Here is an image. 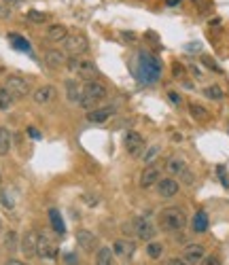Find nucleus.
I'll use <instances>...</instances> for the list:
<instances>
[{"label": "nucleus", "instance_id": "nucleus-1", "mask_svg": "<svg viewBox=\"0 0 229 265\" xmlns=\"http://www.w3.org/2000/svg\"><path fill=\"white\" fill-rule=\"evenodd\" d=\"M161 72H163V64L157 55L151 51H138L134 62V77L138 79V83L153 85V83H157L161 79Z\"/></svg>", "mask_w": 229, "mask_h": 265}, {"label": "nucleus", "instance_id": "nucleus-2", "mask_svg": "<svg viewBox=\"0 0 229 265\" xmlns=\"http://www.w3.org/2000/svg\"><path fill=\"white\" fill-rule=\"evenodd\" d=\"M187 225V214L183 208H176V206H170V208H163L159 212V227L163 231H180L183 227Z\"/></svg>", "mask_w": 229, "mask_h": 265}, {"label": "nucleus", "instance_id": "nucleus-3", "mask_svg": "<svg viewBox=\"0 0 229 265\" xmlns=\"http://www.w3.org/2000/svg\"><path fill=\"white\" fill-rule=\"evenodd\" d=\"M106 98V87L102 85V83L98 81H87L85 85H83V95H81V108H85V111H89V108H93L95 104H98L100 100Z\"/></svg>", "mask_w": 229, "mask_h": 265}, {"label": "nucleus", "instance_id": "nucleus-4", "mask_svg": "<svg viewBox=\"0 0 229 265\" xmlns=\"http://www.w3.org/2000/svg\"><path fill=\"white\" fill-rule=\"evenodd\" d=\"M132 231L136 234V238L144 240V242H151V240L157 236V229H155V225L144 219V216H138V219H134V223H132Z\"/></svg>", "mask_w": 229, "mask_h": 265}, {"label": "nucleus", "instance_id": "nucleus-5", "mask_svg": "<svg viewBox=\"0 0 229 265\" xmlns=\"http://www.w3.org/2000/svg\"><path fill=\"white\" fill-rule=\"evenodd\" d=\"M5 89L13 95V98H26L28 91H30V83L23 79V77H17V75H11L5 83Z\"/></svg>", "mask_w": 229, "mask_h": 265}, {"label": "nucleus", "instance_id": "nucleus-6", "mask_svg": "<svg viewBox=\"0 0 229 265\" xmlns=\"http://www.w3.org/2000/svg\"><path fill=\"white\" fill-rule=\"evenodd\" d=\"M123 144H125V151L132 155V157H142L144 138L138 134V131H127L125 138H123Z\"/></svg>", "mask_w": 229, "mask_h": 265}, {"label": "nucleus", "instance_id": "nucleus-7", "mask_svg": "<svg viewBox=\"0 0 229 265\" xmlns=\"http://www.w3.org/2000/svg\"><path fill=\"white\" fill-rule=\"evenodd\" d=\"M64 47H66V51L70 55H81V53H85L87 51V39L83 34H72V36H66V41H64Z\"/></svg>", "mask_w": 229, "mask_h": 265}, {"label": "nucleus", "instance_id": "nucleus-8", "mask_svg": "<svg viewBox=\"0 0 229 265\" xmlns=\"http://www.w3.org/2000/svg\"><path fill=\"white\" fill-rule=\"evenodd\" d=\"M36 257L41 259H55L57 257V244L49 236H39V248H36Z\"/></svg>", "mask_w": 229, "mask_h": 265}, {"label": "nucleus", "instance_id": "nucleus-9", "mask_svg": "<svg viewBox=\"0 0 229 265\" xmlns=\"http://www.w3.org/2000/svg\"><path fill=\"white\" fill-rule=\"evenodd\" d=\"M134 252H136V244L132 242V240H117L113 244V255L123 259V261H129L134 257Z\"/></svg>", "mask_w": 229, "mask_h": 265}, {"label": "nucleus", "instance_id": "nucleus-10", "mask_svg": "<svg viewBox=\"0 0 229 265\" xmlns=\"http://www.w3.org/2000/svg\"><path fill=\"white\" fill-rule=\"evenodd\" d=\"M204 257H206V250H204L202 244H189L183 248V257L180 259L187 261L189 265H200Z\"/></svg>", "mask_w": 229, "mask_h": 265}, {"label": "nucleus", "instance_id": "nucleus-11", "mask_svg": "<svg viewBox=\"0 0 229 265\" xmlns=\"http://www.w3.org/2000/svg\"><path fill=\"white\" fill-rule=\"evenodd\" d=\"M180 191V185H178V180L174 176H168V178H159V183H157V193L161 197H174L176 193Z\"/></svg>", "mask_w": 229, "mask_h": 265}, {"label": "nucleus", "instance_id": "nucleus-12", "mask_svg": "<svg viewBox=\"0 0 229 265\" xmlns=\"http://www.w3.org/2000/svg\"><path fill=\"white\" fill-rule=\"evenodd\" d=\"M157 183H159V168H157V165H153V163H149V165L142 170L140 187H142V189H149V187L157 185Z\"/></svg>", "mask_w": 229, "mask_h": 265}, {"label": "nucleus", "instance_id": "nucleus-13", "mask_svg": "<svg viewBox=\"0 0 229 265\" xmlns=\"http://www.w3.org/2000/svg\"><path fill=\"white\" fill-rule=\"evenodd\" d=\"M36 248H39V234L28 231L21 238V250L26 257H36Z\"/></svg>", "mask_w": 229, "mask_h": 265}, {"label": "nucleus", "instance_id": "nucleus-14", "mask_svg": "<svg viewBox=\"0 0 229 265\" xmlns=\"http://www.w3.org/2000/svg\"><path fill=\"white\" fill-rule=\"evenodd\" d=\"M115 115V106H104V108H95V111L87 113V121L89 123H104Z\"/></svg>", "mask_w": 229, "mask_h": 265}, {"label": "nucleus", "instance_id": "nucleus-15", "mask_svg": "<svg viewBox=\"0 0 229 265\" xmlns=\"http://www.w3.org/2000/svg\"><path fill=\"white\" fill-rule=\"evenodd\" d=\"M77 242H79V246L85 250V252H93L95 246H98V238H95L91 231H87V229H81L77 234Z\"/></svg>", "mask_w": 229, "mask_h": 265}, {"label": "nucleus", "instance_id": "nucleus-16", "mask_svg": "<svg viewBox=\"0 0 229 265\" xmlns=\"http://www.w3.org/2000/svg\"><path fill=\"white\" fill-rule=\"evenodd\" d=\"M55 95H57V91H55L53 85H43L34 91V102L36 104H49V102L55 100Z\"/></svg>", "mask_w": 229, "mask_h": 265}, {"label": "nucleus", "instance_id": "nucleus-17", "mask_svg": "<svg viewBox=\"0 0 229 265\" xmlns=\"http://www.w3.org/2000/svg\"><path fill=\"white\" fill-rule=\"evenodd\" d=\"M45 62H47V66H49V68H62L68 62V57L62 51H57V49H49L45 53Z\"/></svg>", "mask_w": 229, "mask_h": 265}, {"label": "nucleus", "instance_id": "nucleus-18", "mask_svg": "<svg viewBox=\"0 0 229 265\" xmlns=\"http://www.w3.org/2000/svg\"><path fill=\"white\" fill-rule=\"evenodd\" d=\"M166 170L170 172V176H183L187 172V163L180 157H170L166 161Z\"/></svg>", "mask_w": 229, "mask_h": 265}, {"label": "nucleus", "instance_id": "nucleus-19", "mask_svg": "<svg viewBox=\"0 0 229 265\" xmlns=\"http://www.w3.org/2000/svg\"><path fill=\"white\" fill-rule=\"evenodd\" d=\"M66 28L62 26V23H53V26H49V30H47V41L51 43H62L66 41Z\"/></svg>", "mask_w": 229, "mask_h": 265}, {"label": "nucleus", "instance_id": "nucleus-20", "mask_svg": "<svg viewBox=\"0 0 229 265\" xmlns=\"http://www.w3.org/2000/svg\"><path fill=\"white\" fill-rule=\"evenodd\" d=\"M77 75L81 79H85V81H93L95 75H98V68L93 66V62H89V59H85V62H81L79 70H77Z\"/></svg>", "mask_w": 229, "mask_h": 265}, {"label": "nucleus", "instance_id": "nucleus-21", "mask_svg": "<svg viewBox=\"0 0 229 265\" xmlns=\"http://www.w3.org/2000/svg\"><path fill=\"white\" fill-rule=\"evenodd\" d=\"M191 227H193L195 234H204L208 229V214L204 210H198L195 216H193V221H191Z\"/></svg>", "mask_w": 229, "mask_h": 265}, {"label": "nucleus", "instance_id": "nucleus-22", "mask_svg": "<svg viewBox=\"0 0 229 265\" xmlns=\"http://www.w3.org/2000/svg\"><path fill=\"white\" fill-rule=\"evenodd\" d=\"M9 41H11V45L15 47L17 51H21V53H32V47H30V43L23 39V36H19V34H15V32H9Z\"/></svg>", "mask_w": 229, "mask_h": 265}, {"label": "nucleus", "instance_id": "nucleus-23", "mask_svg": "<svg viewBox=\"0 0 229 265\" xmlns=\"http://www.w3.org/2000/svg\"><path fill=\"white\" fill-rule=\"evenodd\" d=\"M66 95H68V100H70V102L79 104L81 95H83V89H81V85H79L77 81H66Z\"/></svg>", "mask_w": 229, "mask_h": 265}, {"label": "nucleus", "instance_id": "nucleus-24", "mask_svg": "<svg viewBox=\"0 0 229 265\" xmlns=\"http://www.w3.org/2000/svg\"><path fill=\"white\" fill-rule=\"evenodd\" d=\"M49 221H51V227H53V231L55 234H66V225H64V221H62V216H59V212L55 210V208H51L49 210Z\"/></svg>", "mask_w": 229, "mask_h": 265}, {"label": "nucleus", "instance_id": "nucleus-25", "mask_svg": "<svg viewBox=\"0 0 229 265\" xmlns=\"http://www.w3.org/2000/svg\"><path fill=\"white\" fill-rule=\"evenodd\" d=\"M95 265H113V248L102 246L95 255Z\"/></svg>", "mask_w": 229, "mask_h": 265}, {"label": "nucleus", "instance_id": "nucleus-26", "mask_svg": "<svg viewBox=\"0 0 229 265\" xmlns=\"http://www.w3.org/2000/svg\"><path fill=\"white\" fill-rule=\"evenodd\" d=\"M189 113L193 115V119H198V121H206V119L210 117L206 108L200 106V104H195V102H191V104H189Z\"/></svg>", "mask_w": 229, "mask_h": 265}, {"label": "nucleus", "instance_id": "nucleus-27", "mask_svg": "<svg viewBox=\"0 0 229 265\" xmlns=\"http://www.w3.org/2000/svg\"><path fill=\"white\" fill-rule=\"evenodd\" d=\"M11 151V134L7 127H0V155H7Z\"/></svg>", "mask_w": 229, "mask_h": 265}, {"label": "nucleus", "instance_id": "nucleus-28", "mask_svg": "<svg viewBox=\"0 0 229 265\" xmlns=\"http://www.w3.org/2000/svg\"><path fill=\"white\" fill-rule=\"evenodd\" d=\"M204 95L210 98V100H223L225 98V91L219 85H208L206 89H204Z\"/></svg>", "mask_w": 229, "mask_h": 265}, {"label": "nucleus", "instance_id": "nucleus-29", "mask_svg": "<svg viewBox=\"0 0 229 265\" xmlns=\"http://www.w3.org/2000/svg\"><path fill=\"white\" fill-rule=\"evenodd\" d=\"M147 255L151 257V259H161V255H163V246L159 244V242H151L147 244Z\"/></svg>", "mask_w": 229, "mask_h": 265}, {"label": "nucleus", "instance_id": "nucleus-30", "mask_svg": "<svg viewBox=\"0 0 229 265\" xmlns=\"http://www.w3.org/2000/svg\"><path fill=\"white\" fill-rule=\"evenodd\" d=\"M13 95H11L5 87L3 89H0V111H9V108H11V104H13Z\"/></svg>", "mask_w": 229, "mask_h": 265}, {"label": "nucleus", "instance_id": "nucleus-31", "mask_svg": "<svg viewBox=\"0 0 229 265\" xmlns=\"http://www.w3.org/2000/svg\"><path fill=\"white\" fill-rule=\"evenodd\" d=\"M0 204H3L7 210H13L15 208V202H13V197L7 193V191H0Z\"/></svg>", "mask_w": 229, "mask_h": 265}, {"label": "nucleus", "instance_id": "nucleus-32", "mask_svg": "<svg viewBox=\"0 0 229 265\" xmlns=\"http://www.w3.org/2000/svg\"><path fill=\"white\" fill-rule=\"evenodd\" d=\"M202 64H204V66H208L212 72H223V68H221L219 64H216L210 55H202Z\"/></svg>", "mask_w": 229, "mask_h": 265}, {"label": "nucleus", "instance_id": "nucleus-33", "mask_svg": "<svg viewBox=\"0 0 229 265\" xmlns=\"http://www.w3.org/2000/svg\"><path fill=\"white\" fill-rule=\"evenodd\" d=\"M28 19H30L32 23H45V21H47V15L41 13V11H30V13H28Z\"/></svg>", "mask_w": 229, "mask_h": 265}, {"label": "nucleus", "instance_id": "nucleus-34", "mask_svg": "<svg viewBox=\"0 0 229 265\" xmlns=\"http://www.w3.org/2000/svg\"><path fill=\"white\" fill-rule=\"evenodd\" d=\"M157 153H159V147H157V144H153V147L147 151V155H142V159L147 161V163H151L155 157H157Z\"/></svg>", "mask_w": 229, "mask_h": 265}, {"label": "nucleus", "instance_id": "nucleus-35", "mask_svg": "<svg viewBox=\"0 0 229 265\" xmlns=\"http://www.w3.org/2000/svg\"><path fill=\"white\" fill-rule=\"evenodd\" d=\"M15 238H17V234H15V231H9V234H7V240H5V246H7L9 250H15V242H17Z\"/></svg>", "mask_w": 229, "mask_h": 265}, {"label": "nucleus", "instance_id": "nucleus-36", "mask_svg": "<svg viewBox=\"0 0 229 265\" xmlns=\"http://www.w3.org/2000/svg\"><path fill=\"white\" fill-rule=\"evenodd\" d=\"M216 174H219V180L223 183V187H227V189H229V176H227V170H225L223 165L216 168Z\"/></svg>", "mask_w": 229, "mask_h": 265}, {"label": "nucleus", "instance_id": "nucleus-37", "mask_svg": "<svg viewBox=\"0 0 229 265\" xmlns=\"http://www.w3.org/2000/svg\"><path fill=\"white\" fill-rule=\"evenodd\" d=\"M200 265H221V259L216 257V255H206V257L202 259Z\"/></svg>", "mask_w": 229, "mask_h": 265}, {"label": "nucleus", "instance_id": "nucleus-38", "mask_svg": "<svg viewBox=\"0 0 229 265\" xmlns=\"http://www.w3.org/2000/svg\"><path fill=\"white\" fill-rule=\"evenodd\" d=\"M64 263L66 265H79V259H77L75 252H66V255H64Z\"/></svg>", "mask_w": 229, "mask_h": 265}, {"label": "nucleus", "instance_id": "nucleus-39", "mask_svg": "<svg viewBox=\"0 0 229 265\" xmlns=\"http://www.w3.org/2000/svg\"><path fill=\"white\" fill-rule=\"evenodd\" d=\"M26 131H28V136H30L32 140H41V131L36 129V127H28Z\"/></svg>", "mask_w": 229, "mask_h": 265}, {"label": "nucleus", "instance_id": "nucleus-40", "mask_svg": "<svg viewBox=\"0 0 229 265\" xmlns=\"http://www.w3.org/2000/svg\"><path fill=\"white\" fill-rule=\"evenodd\" d=\"M168 98H170L172 104H180V95L176 91H170V93H168Z\"/></svg>", "mask_w": 229, "mask_h": 265}, {"label": "nucleus", "instance_id": "nucleus-41", "mask_svg": "<svg viewBox=\"0 0 229 265\" xmlns=\"http://www.w3.org/2000/svg\"><path fill=\"white\" fill-rule=\"evenodd\" d=\"M166 265H189L187 261H183V259H168L166 261Z\"/></svg>", "mask_w": 229, "mask_h": 265}, {"label": "nucleus", "instance_id": "nucleus-42", "mask_svg": "<svg viewBox=\"0 0 229 265\" xmlns=\"http://www.w3.org/2000/svg\"><path fill=\"white\" fill-rule=\"evenodd\" d=\"M174 75L176 77H183L185 75V68H180V64H174Z\"/></svg>", "mask_w": 229, "mask_h": 265}, {"label": "nucleus", "instance_id": "nucleus-43", "mask_svg": "<svg viewBox=\"0 0 229 265\" xmlns=\"http://www.w3.org/2000/svg\"><path fill=\"white\" fill-rule=\"evenodd\" d=\"M21 3H23V0H5V5H7V7H19Z\"/></svg>", "mask_w": 229, "mask_h": 265}, {"label": "nucleus", "instance_id": "nucleus-44", "mask_svg": "<svg viewBox=\"0 0 229 265\" xmlns=\"http://www.w3.org/2000/svg\"><path fill=\"white\" fill-rule=\"evenodd\" d=\"M9 17V7H0V19H7Z\"/></svg>", "mask_w": 229, "mask_h": 265}, {"label": "nucleus", "instance_id": "nucleus-45", "mask_svg": "<svg viewBox=\"0 0 229 265\" xmlns=\"http://www.w3.org/2000/svg\"><path fill=\"white\" fill-rule=\"evenodd\" d=\"M5 265H26V263H23V261H19V259H9Z\"/></svg>", "mask_w": 229, "mask_h": 265}, {"label": "nucleus", "instance_id": "nucleus-46", "mask_svg": "<svg viewBox=\"0 0 229 265\" xmlns=\"http://www.w3.org/2000/svg\"><path fill=\"white\" fill-rule=\"evenodd\" d=\"M166 5H168V7H178L180 0H166Z\"/></svg>", "mask_w": 229, "mask_h": 265}, {"label": "nucleus", "instance_id": "nucleus-47", "mask_svg": "<svg viewBox=\"0 0 229 265\" xmlns=\"http://www.w3.org/2000/svg\"><path fill=\"white\" fill-rule=\"evenodd\" d=\"M0 183H3V178H0Z\"/></svg>", "mask_w": 229, "mask_h": 265}]
</instances>
